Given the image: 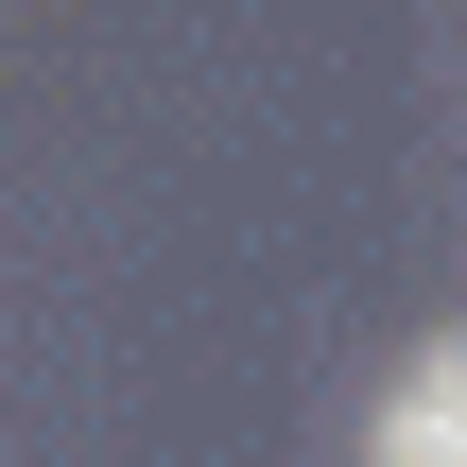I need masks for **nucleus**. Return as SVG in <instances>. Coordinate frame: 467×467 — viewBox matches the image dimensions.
I'll return each mask as SVG.
<instances>
[{
    "label": "nucleus",
    "mask_w": 467,
    "mask_h": 467,
    "mask_svg": "<svg viewBox=\"0 0 467 467\" xmlns=\"http://www.w3.org/2000/svg\"><path fill=\"white\" fill-rule=\"evenodd\" d=\"M364 467H467V329H433V347L381 381V416H364Z\"/></svg>",
    "instance_id": "1"
}]
</instances>
